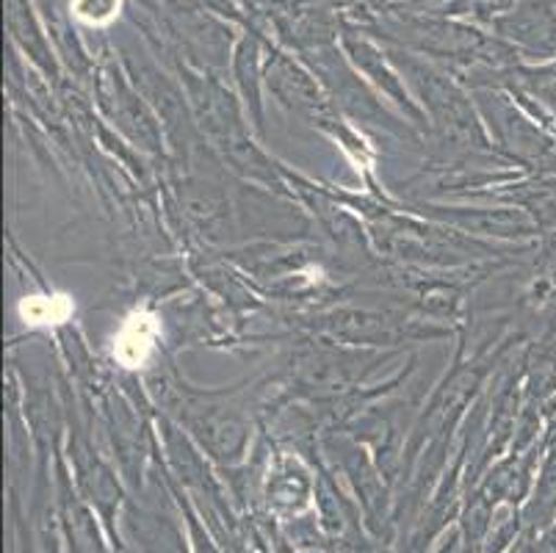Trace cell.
Returning a JSON list of instances; mask_svg holds the SVG:
<instances>
[{
	"instance_id": "cell-3",
	"label": "cell",
	"mask_w": 556,
	"mask_h": 553,
	"mask_svg": "<svg viewBox=\"0 0 556 553\" xmlns=\"http://www.w3.org/2000/svg\"><path fill=\"white\" fill-rule=\"evenodd\" d=\"M116 7H119V0H78L75 12L89 23H103V20L114 17Z\"/></svg>"
},
{
	"instance_id": "cell-2",
	"label": "cell",
	"mask_w": 556,
	"mask_h": 553,
	"mask_svg": "<svg viewBox=\"0 0 556 553\" xmlns=\"http://www.w3.org/2000/svg\"><path fill=\"white\" fill-rule=\"evenodd\" d=\"M17 311L28 327H55V324L70 322V316L75 313V304L64 293H53V297L23 299Z\"/></svg>"
},
{
	"instance_id": "cell-1",
	"label": "cell",
	"mask_w": 556,
	"mask_h": 553,
	"mask_svg": "<svg viewBox=\"0 0 556 553\" xmlns=\"http://www.w3.org/2000/svg\"><path fill=\"white\" fill-rule=\"evenodd\" d=\"M161 338V324L153 313L136 311L123 322L114 338V360L123 368H141L155 354Z\"/></svg>"
}]
</instances>
